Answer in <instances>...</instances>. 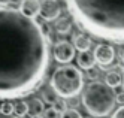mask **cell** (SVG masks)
<instances>
[{
  "label": "cell",
  "instance_id": "obj_1",
  "mask_svg": "<svg viewBox=\"0 0 124 118\" xmlns=\"http://www.w3.org/2000/svg\"><path fill=\"white\" fill-rule=\"evenodd\" d=\"M49 67V40L42 24L18 8L0 5V100L31 94Z\"/></svg>",
  "mask_w": 124,
  "mask_h": 118
},
{
  "label": "cell",
  "instance_id": "obj_2",
  "mask_svg": "<svg viewBox=\"0 0 124 118\" xmlns=\"http://www.w3.org/2000/svg\"><path fill=\"white\" fill-rule=\"evenodd\" d=\"M67 14L87 34L124 42V0H63Z\"/></svg>",
  "mask_w": 124,
  "mask_h": 118
},
{
  "label": "cell",
  "instance_id": "obj_3",
  "mask_svg": "<svg viewBox=\"0 0 124 118\" xmlns=\"http://www.w3.org/2000/svg\"><path fill=\"white\" fill-rule=\"evenodd\" d=\"M81 102L85 111L94 118H105L111 115L117 103L114 88L102 81H91L84 87Z\"/></svg>",
  "mask_w": 124,
  "mask_h": 118
},
{
  "label": "cell",
  "instance_id": "obj_4",
  "mask_svg": "<svg viewBox=\"0 0 124 118\" xmlns=\"http://www.w3.org/2000/svg\"><path fill=\"white\" fill-rule=\"evenodd\" d=\"M51 88L61 99H73L84 90V75L73 64H63L51 76Z\"/></svg>",
  "mask_w": 124,
  "mask_h": 118
},
{
  "label": "cell",
  "instance_id": "obj_5",
  "mask_svg": "<svg viewBox=\"0 0 124 118\" xmlns=\"http://www.w3.org/2000/svg\"><path fill=\"white\" fill-rule=\"evenodd\" d=\"M54 60L60 64H69L75 58V47L67 40H58L52 48Z\"/></svg>",
  "mask_w": 124,
  "mask_h": 118
},
{
  "label": "cell",
  "instance_id": "obj_6",
  "mask_svg": "<svg viewBox=\"0 0 124 118\" xmlns=\"http://www.w3.org/2000/svg\"><path fill=\"white\" fill-rule=\"evenodd\" d=\"M40 18L45 21H55L61 15V5L58 0H40Z\"/></svg>",
  "mask_w": 124,
  "mask_h": 118
},
{
  "label": "cell",
  "instance_id": "obj_7",
  "mask_svg": "<svg viewBox=\"0 0 124 118\" xmlns=\"http://www.w3.org/2000/svg\"><path fill=\"white\" fill-rule=\"evenodd\" d=\"M94 57L96 61L99 63L102 67H106L114 63L115 60V49L108 43H99L94 48Z\"/></svg>",
  "mask_w": 124,
  "mask_h": 118
},
{
  "label": "cell",
  "instance_id": "obj_8",
  "mask_svg": "<svg viewBox=\"0 0 124 118\" xmlns=\"http://www.w3.org/2000/svg\"><path fill=\"white\" fill-rule=\"evenodd\" d=\"M18 9L30 18H36L40 14V0H21Z\"/></svg>",
  "mask_w": 124,
  "mask_h": 118
},
{
  "label": "cell",
  "instance_id": "obj_9",
  "mask_svg": "<svg viewBox=\"0 0 124 118\" xmlns=\"http://www.w3.org/2000/svg\"><path fill=\"white\" fill-rule=\"evenodd\" d=\"M76 61H78V66L84 69V70H90L96 66V57H94V51H82L78 54L76 57Z\"/></svg>",
  "mask_w": 124,
  "mask_h": 118
},
{
  "label": "cell",
  "instance_id": "obj_10",
  "mask_svg": "<svg viewBox=\"0 0 124 118\" xmlns=\"http://www.w3.org/2000/svg\"><path fill=\"white\" fill-rule=\"evenodd\" d=\"M54 29L60 34L70 33V30H72V16L70 15H60L54 23Z\"/></svg>",
  "mask_w": 124,
  "mask_h": 118
},
{
  "label": "cell",
  "instance_id": "obj_11",
  "mask_svg": "<svg viewBox=\"0 0 124 118\" xmlns=\"http://www.w3.org/2000/svg\"><path fill=\"white\" fill-rule=\"evenodd\" d=\"M73 47H75V49H78L79 52L88 51V49H90V47H91V39L88 38V34L79 33V34L73 36Z\"/></svg>",
  "mask_w": 124,
  "mask_h": 118
},
{
  "label": "cell",
  "instance_id": "obj_12",
  "mask_svg": "<svg viewBox=\"0 0 124 118\" xmlns=\"http://www.w3.org/2000/svg\"><path fill=\"white\" fill-rule=\"evenodd\" d=\"M105 82L112 88H118L123 84V75L117 70H109L105 76Z\"/></svg>",
  "mask_w": 124,
  "mask_h": 118
},
{
  "label": "cell",
  "instance_id": "obj_13",
  "mask_svg": "<svg viewBox=\"0 0 124 118\" xmlns=\"http://www.w3.org/2000/svg\"><path fill=\"white\" fill-rule=\"evenodd\" d=\"M30 114V106L27 102L24 100H18L14 103V115L18 117V118H24L25 115Z\"/></svg>",
  "mask_w": 124,
  "mask_h": 118
},
{
  "label": "cell",
  "instance_id": "obj_14",
  "mask_svg": "<svg viewBox=\"0 0 124 118\" xmlns=\"http://www.w3.org/2000/svg\"><path fill=\"white\" fill-rule=\"evenodd\" d=\"M29 106H30V114L31 115H40L45 111V106H43V100L42 99H31L29 102Z\"/></svg>",
  "mask_w": 124,
  "mask_h": 118
},
{
  "label": "cell",
  "instance_id": "obj_15",
  "mask_svg": "<svg viewBox=\"0 0 124 118\" xmlns=\"http://www.w3.org/2000/svg\"><path fill=\"white\" fill-rule=\"evenodd\" d=\"M57 99H58V96H57V93L54 91V90H45V91H42V100L45 102V103H49V105H54L55 102H57Z\"/></svg>",
  "mask_w": 124,
  "mask_h": 118
},
{
  "label": "cell",
  "instance_id": "obj_16",
  "mask_svg": "<svg viewBox=\"0 0 124 118\" xmlns=\"http://www.w3.org/2000/svg\"><path fill=\"white\" fill-rule=\"evenodd\" d=\"M60 118H82V115L79 111H76L75 108H67L66 111L61 112Z\"/></svg>",
  "mask_w": 124,
  "mask_h": 118
},
{
  "label": "cell",
  "instance_id": "obj_17",
  "mask_svg": "<svg viewBox=\"0 0 124 118\" xmlns=\"http://www.w3.org/2000/svg\"><path fill=\"white\" fill-rule=\"evenodd\" d=\"M61 112H58L54 106H49L43 111V118H60Z\"/></svg>",
  "mask_w": 124,
  "mask_h": 118
},
{
  "label": "cell",
  "instance_id": "obj_18",
  "mask_svg": "<svg viewBox=\"0 0 124 118\" xmlns=\"http://www.w3.org/2000/svg\"><path fill=\"white\" fill-rule=\"evenodd\" d=\"M0 111L6 115H12L14 114V103L12 102H3L0 105Z\"/></svg>",
  "mask_w": 124,
  "mask_h": 118
},
{
  "label": "cell",
  "instance_id": "obj_19",
  "mask_svg": "<svg viewBox=\"0 0 124 118\" xmlns=\"http://www.w3.org/2000/svg\"><path fill=\"white\" fill-rule=\"evenodd\" d=\"M52 106H54V108H55V109H57L58 112H63V111H66V109H67L66 102L63 100V99H57V102H55L54 105H52Z\"/></svg>",
  "mask_w": 124,
  "mask_h": 118
},
{
  "label": "cell",
  "instance_id": "obj_20",
  "mask_svg": "<svg viewBox=\"0 0 124 118\" xmlns=\"http://www.w3.org/2000/svg\"><path fill=\"white\" fill-rule=\"evenodd\" d=\"M87 76L88 79H91V81H97V78H99V70L97 69H90V70H87Z\"/></svg>",
  "mask_w": 124,
  "mask_h": 118
},
{
  "label": "cell",
  "instance_id": "obj_21",
  "mask_svg": "<svg viewBox=\"0 0 124 118\" xmlns=\"http://www.w3.org/2000/svg\"><path fill=\"white\" fill-rule=\"evenodd\" d=\"M112 118H124V105H121L118 109H115V111H114Z\"/></svg>",
  "mask_w": 124,
  "mask_h": 118
},
{
  "label": "cell",
  "instance_id": "obj_22",
  "mask_svg": "<svg viewBox=\"0 0 124 118\" xmlns=\"http://www.w3.org/2000/svg\"><path fill=\"white\" fill-rule=\"evenodd\" d=\"M115 100H117V103H120V106L124 105V90L115 93Z\"/></svg>",
  "mask_w": 124,
  "mask_h": 118
},
{
  "label": "cell",
  "instance_id": "obj_23",
  "mask_svg": "<svg viewBox=\"0 0 124 118\" xmlns=\"http://www.w3.org/2000/svg\"><path fill=\"white\" fill-rule=\"evenodd\" d=\"M0 118H18V117H15V115H6V114H3L2 111H0Z\"/></svg>",
  "mask_w": 124,
  "mask_h": 118
},
{
  "label": "cell",
  "instance_id": "obj_24",
  "mask_svg": "<svg viewBox=\"0 0 124 118\" xmlns=\"http://www.w3.org/2000/svg\"><path fill=\"white\" fill-rule=\"evenodd\" d=\"M120 58H121L123 64H124V49H121V52H120Z\"/></svg>",
  "mask_w": 124,
  "mask_h": 118
},
{
  "label": "cell",
  "instance_id": "obj_25",
  "mask_svg": "<svg viewBox=\"0 0 124 118\" xmlns=\"http://www.w3.org/2000/svg\"><path fill=\"white\" fill-rule=\"evenodd\" d=\"M30 118H43V115H31Z\"/></svg>",
  "mask_w": 124,
  "mask_h": 118
},
{
  "label": "cell",
  "instance_id": "obj_26",
  "mask_svg": "<svg viewBox=\"0 0 124 118\" xmlns=\"http://www.w3.org/2000/svg\"><path fill=\"white\" fill-rule=\"evenodd\" d=\"M123 85H124V69H123Z\"/></svg>",
  "mask_w": 124,
  "mask_h": 118
}]
</instances>
